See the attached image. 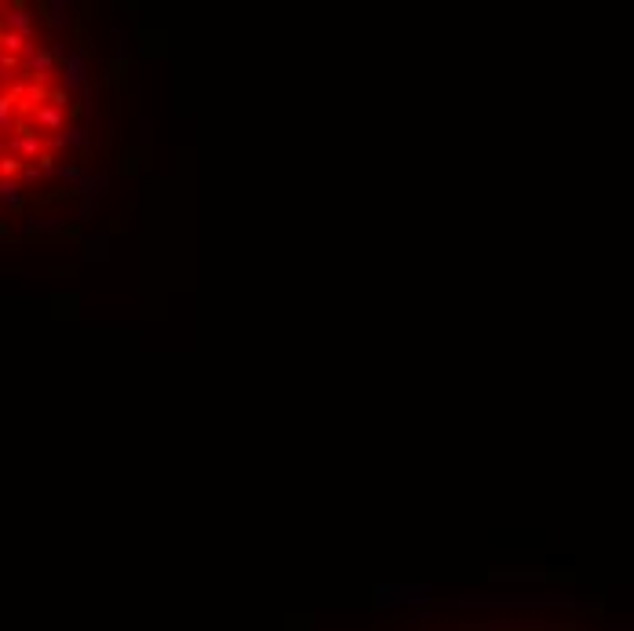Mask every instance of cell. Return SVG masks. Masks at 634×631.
I'll return each instance as SVG.
<instances>
[{"label":"cell","mask_w":634,"mask_h":631,"mask_svg":"<svg viewBox=\"0 0 634 631\" xmlns=\"http://www.w3.org/2000/svg\"><path fill=\"white\" fill-rule=\"evenodd\" d=\"M33 121H37V128H48V132H66V113L48 106V102L33 110Z\"/></svg>","instance_id":"2"},{"label":"cell","mask_w":634,"mask_h":631,"mask_svg":"<svg viewBox=\"0 0 634 631\" xmlns=\"http://www.w3.org/2000/svg\"><path fill=\"white\" fill-rule=\"evenodd\" d=\"M62 139H66V143H73V146H81V150H84V143H88V139H84V128H66V132H62Z\"/></svg>","instance_id":"4"},{"label":"cell","mask_w":634,"mask_h":631,"mask_svg":"<svg viewBox=\"0 0 634 631\" xmlns=\"http://www.w3.org/2000/svg\"><path fill=\"white\" fill-rule=\"evenodd\" d=\"M26 70H30L37 81H51V73H55V51H51V48H33L30 55H26Z\"/></svg>","instance_id":"1"},{"label":"cell","mask_w":634,"mask_h":631,"mask_svg":"<svg viewBox=\"0 0 634 631\" xmlns=\"http://www.w3.org/2000/svg\"><path fill=\"white\" fill-rule=\"evenodd\" d=\"M62 84H66V92L84 84V59L81 55H66V73H62Z\"/></svg>","instance_id":"3"}]
</instances>
